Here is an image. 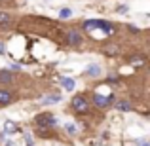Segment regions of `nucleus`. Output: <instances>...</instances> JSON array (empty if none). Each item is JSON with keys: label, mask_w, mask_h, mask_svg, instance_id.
<instances>
[{"label": "nucleus", "mask_w": 150, "mask_h": 146, "mask_svg": "<svg viewBox=\"0 0 150 146\" xmlns=\"http://www.w3.org/2000/svg\"><path fill=\"white\" fill-rule=\"evenodd\" d=\"M67 42H69V46H72V48H78V46L82 44V36L78 30H69L67 32Z\"/></svg>", "instance_id": "4"}, {"label": "nucleus", "mask_w": 150, "mask_h": 146, "mask_svg": "<svg viewBox=\"0 0 150 146\" xmlns=\"http://www.w3.org/2000/svg\"><path fill=\"white\" fill-rule=\"evenodd\" d=\"M15 101V95L10 89H0V106H8Z\"/></svg>", "instance_id": "5"}, {"label": "nucleus", "mask_w": 150, "mask_h": 146, "mask_svg": "<svg viewBox=\"0 0 150 146\" xmlns=\"http://www.w3.org/2000/svg\"><path fill=\"white\" fill-rule=\"evenodd\" d=\"M70 106L74 108V112H78V114H88L89 112V101L86 99L84 95H76V97H72V101H70Z\"/></svg>", "instance_id": "1"}, {"label": "nucleus", "mask_w": 150, "mask_h": 146, "mask_svg": "<svg viewBox=\"0 0 150 146\" xmlns=\"http://www.w3.org/2000/svg\"><path fill=\"white\" fill-rule=\"evenodd\" d=\"M59 84H61L67 91H74V87H76V82H74L72 78H69V76H61L59 78Z\"/></svg>", "instance_id": "8"}, {"label": "nucleus", "mask_w": 150, "mask_h": 146, "mask_svg": "<svg viewBox=\"0 0 150 146\" xmlns=\"http://www.w3.org/2000/svg\"><path fill=\"white\" fill-rule=\"evenodd\" d=\"M72 15V10H69V8H63L61 11H59V17L61 19H67V17H70Z\"/></svg>", "instance_id": "17"}, {"label": "nucleus", "mask_w": 150, "mask_h": 146, "mask_svg": "<svg viewBox=\"0 0 150 146\" xmlns=\"http://www.w3.org/2000/svg\"><path fill=\"white\" fill-rule=\"evenodd\" d=\"M144 61H146V59H144L143 55H133V57L129 59V63H133V65H135V63H141V65H144Z\"/></svg>", "instance_id": "16"}, {"label": "nucleus", "mask_w": 150, "mask_h": 146, "mask_svg": "<svg viewBox=\"0 0 150 146\" xmlns=\"http://www.w3.org/2000/svg\"><path fill=\"white\" fill-rule=\"evenodd\" d=\"M11 25V15L8 11H0V29H6Z\"/></svg>", "instance_id": "10"}, {"label": "nucleus", "mask_w": 150, "mask_h": 146, "mask_svg": "<svg viewBox=\"0 0 150 146\" xmlns=\"http://www.w3.org/2000/svg\"><path fill=\"white\" fill-rule=\"evenodd\" d=\"M65 131L69 133V135H76L78 129H76V125H74V123H67V125H65Z\"/></svg>", "instance_id": "15"}, {"label": "nucleus", "mask_w": 150, "mask_h": 146, "mask_svg": "<svg viewBox=\"0 0 150 146\" xmlns=\"http://www.w3.org/2000/svg\"><path fill=\"white\" fill-rule=\"evenodd\" d=\"M91 101H93V104H95L97 108L105 110L106 106H110V102L114 101V95H101V93H93Z\"/></svg>", "instance_id": "3"}, {"label": "nucleus", "mask_w": 150, "mask_h": 146, "mask_svg": "<svg viewBox=\"0 0 150 146\" xmlns=\"http://www.w3.org/2000/svg\"><path fill=\"white\" fill-rule=\"evenodd\" d=\"M4 51H6V48H4V42H0V55H2Z\"/></svg>", "instance_id": "20"}, {"label": "nucleus", "mask_w": 150, "mask_h": 146, "mask_svg": "<svg viewBox=\"0 0 150 146\" xmlns=\"http://www.w3.org/2000/svg\"><path fill=\"white\" fill-rule=\"evenodd\" d=\"M10 70H21V66L15 63V65H10Z\"/></svg>", "instance_id": "19"}, {"label": "nucleus", "mask_w": 150, "mask_h": 146, "mask_svg": "<svg viewBox=\"0 0 150 146\" xmlns=\"http://www.w3.org/2000/svg\"><path fill=\"white\" fill-rule=\"evenodd\" d=\"M86 72H88L89 76H99V74H101V68L97 65H91V66H88V70H86Z\"/></svg>", "instance_id": "14"}, {"label": "nucleus", "mask_w": 150, "mask_h": 146, "mask_svg": "<svg viewBox=\"0 0 150 146\" xmlns=\"http://www.w3.org/2000/svg\"><path fill=\"white\" fill-rule=\"evenodd\" d=\"M17 131V125L13 123V121H6V123H4V133H6V135H11V133H15Z\"/></svg>", "instance_id": "13"}, {"label": "nucleus", "mask_w": 150, "mask_h": 146, "mask_svg": "<svg viewBox=\"0 0 150 146\" xmlns=\"http://www.w3.org/2000/svg\"><path fill=\"white\" fill-rule=\"evenodd\" d=\"M103 53H106V55H118V53H120V48H118L116 44H106L105 48H103Z\"/></svg>", "instance_id": "12"}, {"label": "nucleus", "mask_w": 150, "mask_h": 146, "mask_svg": "<svg viewBox=\"0 0 150 146\" xmlns=\"http://www.w3.org/2000/svg\"><path fill=\"white\" fill-rule=\"evenodd\" d=\"M13 82V74H11V70H0V84L8 85Z\"/></svg>", "instance_id": "9"}, {"label": "nucleus", "mask_w": 150, "mask_h": 146, "mask_svg": "<svg viewBox=\"0 0 150 146\" xmlns=\"http://www.w3.org/2000/svg\"><path fill=\"white\" fill-rule=\"evenodd\" d=\"M127 29H129V32H139V29H137V27H135V25H129V27H127Z\"/></svg>", "instance_id": "18"}, {"label": "nucleus", "mask_w": 150, "mask_h": 146, "mask_svg": "<svg viewBox=\"0 0 150 146\" xmlns=\"http://www.w3.org/2000/svg\"><path fill=\"white\" fill-rule=\"evenodd\" d=\"M61 95H46V97H40L38 99V102L40 104H44V106H48V104H57V102H61Z\"/></svg>", "instance_id": "7"}, {"label": "nucleus", "mask_w": 150, "mask_h": 146, "mask_svg": "<svg viewBox=\"0 0 150 146\" xmlns=\"http://www.w3.org/2000/svg\"><path fill=\"white\" fill-rule=\"evenodd\" d=\"M116 110H120V112H129V110H133V104L129 101H118Z\"/></svg>", "instance_id": "11"}, {"label": "nucleus", "mask_w": 150, "mask_h": 146, "mask_svg": "<svg viewBox=\"0 0 150 146\" xmlns=\"http://www.w3.org/2000/svg\"><path fill=\"white\" fill-rule=\"evenodd\" d=\"M34 121L40 129H53L57 125V118L51 116V114H40V116H36Z\"/></svg>", "instance_id": "2"}, {"label": "nucleus", "mask_w": 150, "mask_h": 146, "mask_svg": "<svg viewBox=\"0 0 150 146\" xmlns=\"http://www.w3.org/2000/svg\"><path fill=\"white\" fill-rule=\"evenodd\" d=\"M97 29H101L103 32L106 34V36H112V34L116 32V29H114V25H110L108 21H101V19H97Z\"/></svg>", "instance_id": "6"}]
</instances>
